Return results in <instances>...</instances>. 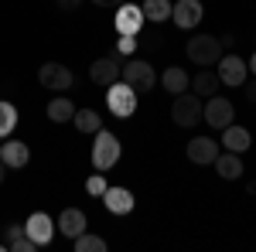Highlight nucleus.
Returning a JSON list of instances; mask_svg holds the SVG:
<instances>
[{
	"label": "nucleus",
	"instance_id": "obj_28",
	"mask_svg": "<svg viewBox=\"0 0 256 252\" xmlns=\"http://www.w3.org/2000/svg\"><path fill=\"white\" fill-rule=\"evenodd\" d=\"M116 51H120V55H134V51H137V38H130V34H120Z\"/></svg>",
	"mask_w": 256,
	"mask_h": 252
},
{
	"label": "nucleus",
	"instance_id": "obj_12",
	"mask_svg": "<svg viewBox=\"0 0 256 252\" xmlns=\"http://www.w3.org/2000/svg\"><path fill=\"white\" fill-rule=\"evenodd\" d=\"M218 154H222V147H218L212 136H195V140L188 143V160H192V164H202V167H205V164H216Z\"/></svg>",
	"mask_w": 256,
	"mask_h": 252
},
{
	"label": "nucleus",
	"instance_id": "obj_10",
	"mask_svg": "<svg viewBox=\"0 0 256 252\" xmlns=\"http://www.w3.org/2000/svg\"><path fill=\"white\" fill-rule=\"evenodd\" d=\"M24 232H28V239H34L38 246H48L55 239V232H58V222H52L44 212H34V215H28Z\"/></svg>",
	"mask_w": 256,
	"mask_h": 252
},
{
	"label": "nucleus",
	"instance_id": "obj_22",
	"mask_svg": "<svg viewBox=\"0 0 256 252\" xmlns=\"http://www.w3.org/2000/svg\"><path fill=\"white\" fill-rule=\"evenodd\" d=\"M48 119L52 123H72L76 119V106H72V99L68 96H58L48 102Z\"/></svg>",
	"mask_w": 256,
	"mask_h": 252
},
{
	"label": "nucleus",
	"instance_id": "obj_16",
	"mask_svg": "<svg viewBox=\"0 0 256 252\" xmlns=\"http://www.w3.org/2000/svg\"><path fill=\"white\" fill-rule=\"evenodd\" d=\"M102 205H106V212H113V215H130L134 212V194L126 188H106Z\"/></svg>",
	"mask_w": 256,
	"mask_h": 252
},
{
	"label": "nucleus",
	"instance_id": "obj_2",
	"mask_svg": "<svg viewBox=\"0 0 256 252\" xmlns=\"http://www.w3.org/2000/svg\"><path fill=\"white\" fill-rule=\"evenodd\" d=\"M205 116V106H202V96L198 92H181L171 102V119H174L181 130H192L195 123H202Z\"/></svg>",
	"mask_w": 256,
	"mask_h": 252
},
{
	"label": "nucleus",
	"instance_id": "obj_23",
	"mask_svg": "<svg viewBox=\"0 0 256 252\" xmlns=\"http://www.w3.org/2000/svg\"><path fill=\"white\" fill-rule=\"evenodd\" d=\"M76 130L79 133H99L102 130V119H99V113L96 109H76Z\"/></svg>",
	"mask_w": 256,
	"mask_h": 252
},
{
	"label": "nucleus",
	"instance_id": "obj_1",
	"mask_svg": "<svg viewBox=\"0 0 256 252\" xmlns=\"http://www.w3.org/2000/svg\"><path fill=\"white\" fill-rule=\"evenodd\" d=\"M222 48H226V44H222V38L202 34V38H192L188 44H184V55H188V61H192V65H198V68H212V65H218V58L226 55Z\"/></svg>",
	"mask_w": 256,
	"mask_h": 252
},
{
	"label": "nucleus",
	"instance_id": "obj_14",
	"mask_svg": "<svg viewBox=\"0 0 256 252\" xmlns=\"http://www.w3.org/2000/svg\"><path fill=\"white\" fill-rule=\"evenodd\" d=\"M250 143H253V136H250L246 126L229 123V126L222 130V147H226V150H232V154H246V150H250Z\"/></svg>",
	"mask_w": 256,
	"mask_h": 252
},
{
	"label": "nucleus",
	"instance_id": "obj_18",
	"mask_svg": "<svg viewBox=\"0 0 256 252\" xmlns=\"http://www.w3.org/2000/svg\"><path fill=\"white\" fill-rule=\"evenodd\" d=\"M216 174L226 177V181H236V177H242V157L232 154V150H222V154L216 157Z\"/></svg>",
	"mask_w": 256,
	"mask_h": 252
},
{
	"label": "nucleus",
	"instance_id": "obj_25",
	"mask_svg": "<svg viewBox=\"0 0 256 252\" xmlns=\"http://www.w3.org/2000/svg\"><path fill=\"white\" fill-rule=\"evenodd\" d=\"M14 126H18V109H14L10 102L0 99V136H10Z\"/></svg>",
	"mask_w": 256,
	"mask_h": 252
},
{
	"label": "nucleus",
	"instance_id": "obj_24",
	"mask_svg": "<svg viewBox=\"0 0 256 252\" xmlns=\"http://www.w3.org/2000/svg\"><path fill=\"white\" fill-rule=\"evenodd\" d=\"M106 249H110V242L99 239V235H92V232H82L79 239H76V252H106Z\"/></svg>",
	"mask_w": 256,
	"mask_h": 252
},
{
	"label": "nucleus",
	"instance_id": "obj_32",
	"mask_svg": "<svg viewBox=\"0 0 256 252\" xmlns=\"http://www.w3.org/2000/svg\"><path fill=\"white\" fill-rule=\"evenodd\" d=\"M7 171H10V167H7V164L0 160V184H4V177H7Z\"/></svg>",
	"mask_w": 256,
	"mask_h": 252
},
{
	"label": "nucleus",
	"instance_id": "obj_7",
	"mask_svg": "<svg viewBox=\"0 0 256 252\" xmlns=\"http://www.w3.org/2000/svg\"><path fill=\"white\" fill-rule=\"evenodd\" d=\"M116 34H130V38H137L140 31H144V24H147V17H144V7L140 3H120L116 7Z\"/></svg>",
	"mask_w": 256,
	"mask_h": 252
},
{
	"label": "nucleus",
	"instance_id": "obj_34",
	"mask_svg": "<svg viewBox=\"0 0 256 252\" xmlns=\"http://www.w3.org/2000/svg\"><path fill=\"white\" fill-rule=\"evenodd\" d=\"M246 191H250V194H256V181H250V184H246Z\"/></svg>",
	"mask_w": 256,
	"mask_h": 252
},
{
	"label": "nucleus",
	"instance_id": "obj_17",
	"mask_svg": "<svg viewBox=\"0 0 256 252\" xmlns=\"http://www.w3.org/2000/svg\"><path fill=\"white\" fill-rule=\"evenodd\" d=\"M0 160H4L7 167H28L31 150H28V143H20V140H7V143L0 147Z\"/></svg>",
	"mask_w": 256,
	"mask_h": 252
},
{
	"label": "nucleus",
	"instance_id": "obj_6",
	"mask_svg": "<svg viewBox=\"0 0 256 252\" xmlns=\"http://www.w3.org/2000/svg\"><path fill=\"white\" fill-rule=\"evenodd\" d=\"M72 72L58 65V61H44L38 68V85L41 89H48V92H65V89H72Z\"/></svg>",
	"mask_w": 256,
	"mask_h": 252
},
{
	"label": "nucleus",
	"instance_id": "obj_19",
	"mask_svg": "<svg viewBox=\"0 0 256 252\" xmlns=\"http://www.w3.org/2000/svg\"><path fill=\"white\" fill-rule=\"evenodd\" d=\"M160 85H164V92H171V96H181V92H188L192 89V78L184 68H164V75H160Z\"/></svg>",
	"mask_w": 256,
	"mask_h": 252
},
{
	"label": "nucleus",
	"instance_id": "obj_29",
	"mask_svg": "<svg viewBox=\"0 0 256 252\" xmlns=\"http://www.w3.org/2000/svg\"><path fill=\"white\" fill-rule=\"evenodd\" d=\"M55 3H58V10H68V14L82 7V0H55Z\"/></svg>",
	"mask_w": 256,
	"mask_h": 252
},
{
	"label": "nucleus",
	"instance_id": "obj_20",
	"mask_svg": "<svg viewBox=\"0 0 256 252\" xmlns=\"http://www.w3.org/2000/svg\"><path fill=\"white\" fill-rule=\"evenodd\" d=\"M218 72H212V68H198V75L192 78V92H198L202 99H208V96H216L218 92Z\"/></svg>",
	"mask_w": 256,
	"mask_h": 252
},
{
	"label": "nucleus",
	"instance_id": "obj_31",
	"mask_svg": "<svg viewBox=\"0 0 256 252\" xmlns=\"http://www.w3.org/2000/svg\"><path fill=\"white\" fill-rule=\"evenodd\" d=\"M246 99H250V102H256V82L250 85V92H246Z\"/></svg>",
	"mask_w": 256,
	"mask_h": 252
},
{
	"label": "nucleus",
	"instance_id": "obj_3",
	"mask_svg": "<svg viewBox=\"0 0 256 252\" xmlns=\"http://www.w3.org/2000/svg\"><path fill=\"white\" fill-rule=\"evenodd\" d=\"M137 89L134 85H126L123 78L120 82H113L110 89H106V106H110V113L113 116H120V119H126V116H134L137 113Z\"/></svg>",
	"mask_w": 256,
	"mask_h": 252
},
{
	"label": "nucleus",
	"instance_id": "obj_4",
	"mask_svg": "<svg viewBox=\"0 0 256 252\" xmlns=\"http://www.w3.org/2000/svg\"><path fill=\"white\" fill-rule=\"evenodd\" d=\"M120 154H123V147H120L116 133L99 130V133H96V143H92V167L106 174V171H110V167L120 160Z\"/></svg>",
	"mask_w": 256,
	"mask_h": 252
},
{
	"label": "nucleus",
	"instance_id": "obj_33",
	"mask_svg": "<svg viewBox=\"0 0 256 252\" xmlns=\"http://www.w3.org/2000/svg\"><path fill=\"white\" fill-rule=\"evenodd\" d=\"M250 72L256 75V51H253V58H250Z\"/></svg>",
	"mask_w": 256,
	"mask_h": 252
},
{
	"label": "nucleus",
	"instance_id": "obj_26",
	"mask_svg": "<svg viewBox=\"0 0 256 252\" xmlns=\"http://www.w3.org/2000/svg\"><path fill=\"white\" fill-rule=\"evenodd\" d=\"M106 188H110V184H106L102 171H99V174H92L89 181H86V194H92V198H102V194H106Z\"/></svg>",
	"mask_w": 256,
	"mask_h": 252
},
{
	"label": "nucleus",
	"instance_id": "obj_11",
	"mask_svg": "<svg viewBox=\"0 0 256 252\" xmlns=\"http://www.w3.org/2000/svg\"><path fill=\"white\" fill-rule=\"evenodd\" d=\"M202 14H205L202 0H174V14H171V20H174L181 31H192V27L202 24Z\"/></svg>",
	"mask_w": 256,
	"mask_h": 252
},
{
	"label": "nucleus",
	"instance_id": "obj_21",
	"mask_svg": "<svg viewBox=\"0 0 256 252\" xmlns=\"http://www.w3.org/2000/svg\"><path fill=\"white\" fill-rule=\"evenodd\" d=\"M140 7H144V17L154 20V24H164L174 14V0H144Z\"/></svg>",
	"mask_w": 256,
	"mask_h": 252
},
{
	"label": "nucleus",
	"instance_id": "obj_15",
	"mask_svg": "<svg viewBox=\"0 0 256 252\" xmlns=\"http://www.w3.org/2000/svg\"><path fill=\"white\" fill-rule=\"evenodd\" d=\"M58 232L76 242V239L86 232V212H79V208H65V212L58 215Z\"/></svg>",
	"mask_w": 256,
	"mask_h": 252
},
{
	"label": "nucleus",
	"instance_id": "obj_5",
	"mask_svg": "<svg viewBox=\"0 0 256 252\" xmlns=\"http://www.w3.org/2000/svg\"><path fill=\"white\" fill-rule=\"evenodd\" d=\"M123 82L126 85H134L137 92H150L154 85H158V75H154V65H147V61L140 58H130L126 65H123Z\"/></svg>",
	"mask_w": 256,
	"mask_h": 252
},
{
	"label": "nucleus",
	"instance_id": "obj_27",
	"mask_svg": "<svg viewBox=\"0 0 256 252\" xmlns=\"http://www.w3.org/2000/svg\"><path fill=\"white\" fill-rule=\"evenodd\" d=\"M34 249H38V242H34V239H28V235H20V239L10 242V252H34Z\"/></svg>",
	"mask_w": 256,
	"mask_h": 252
},
{
	"label": "nucleus",
	"instance_id": "obj_30",
	"mask_svg": "<svg viewBox=\"0 0 256 252\" xmlns=\"http://www.w3.org/2000/svg\"><path fill=\"white\" fill-rule=\"evenodd\" d=\"M96 7H120V3H126V0H92Z\"/></svg>",
	"mask_w": 256,
	"mask_h": 252
},
{
	"label": "nucleus",
	"instance_id": "obj_8",
	"mask_svg": "<svg viewBox=\"0 0 256 252\" xmlns=\"http://www.w3.org/2000/svg\"><path fill=\"white\" fill-rule=\"evenodd\" d=\"M232 116H236V106L226 96H208L205 99V116L202 119H205L212 130H226V126L232 123Z\"/></svg>",
	"mask_w": 256,
	"mask_h": 252
},
{
	"label": "nucleus",
	"instance_id": "obj_9",
	"mask_svg": "<svg viewBox=\"0 0 256 252\" xmlns=\"http://www.w3.org/2000/svg\"><path fill=\"white\" fill-rule=\"evenodd\" d=\"M218 82L222 85H246V75H250V61L246 58H239V55H222L218 58Z\"/></svg>",
	"mask_w": 256,
	"mask_h": 252
},
{
	"label": "nucleus",
	"instance_id": "obj_35",
	"mask_svg": "<svg viewBox=\"0 0 256 252\" xmlns=\"http://www.w3.org/2000/svg\"><path fill=\"white\" fill-rule=\"evenodd\" d=\"M0 147H4V143H0Z\"/></svg>",
	"mask_w": 256,
	"mask_h": 252
},
{
	"label": "nucleus",
	"instance_id": "obj_13",
	"mask_svg": "<svg viewBox=\"0 0 256 252\" xmlns=\"http://www.w3.org/2000/svg\"><path fill=\"white\" fill-rule=\"evenodd\" d=\"M120 75H123V68H120L116 58H96L89 65V78L96 85H102V89H110L113 82H120Z\"/></svg>",
	"mask_w": 256,
	"mask_h": 252
}]
</instances>
